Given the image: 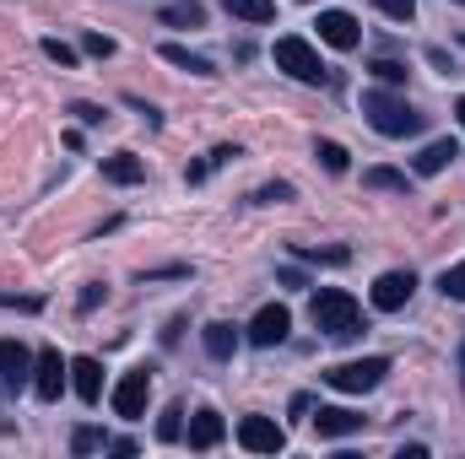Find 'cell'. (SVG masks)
<instances>
[{
    "label": "cell",
    "mask_w": 465,
    "mask_h": 459,
    "mask_svg": "<svg viewBox=\"0 0 465 459\" xmlns=\"http://www.w3.org/2000/svg\"><path fill=\"white\" fill-rule=\"evenodd\" d=\"M271 54H276V71H287V76L303 82V87H325V82H331V71L320 65V54H314L309 38H292V33H287V38H276Z\"/></svg>",
    "instance_id": "obj_3"
},
{
    "label": "cell",
    "mask_w": 465,
    "mask_h": 459,
    "mask_svg": "<svg viewBox=\"0 0 465 459\" xmlns=\"http://www.w3.org/2000/svg\"><path fill=\"white\" fill-rule=\"evenodd\" d=\"M314 427H320V438H347V433H362V416L347 405H320Z\"/></svg>",
    "instance_id": "obj_12"
},
{
    "label": "cell",
    "mask_w": 465,
    "mask_h": 459,
    "mask_svg": "<svg viewBox=\"0 0 465 459\" xmlns=\"http://www.w3.org/2000/svg\"><path fill=\"white\" fill-rule=\"evenodd\" d=\"M320 38H325L331 49H357V44H362V27H357L351 11H320Z\"/></svg>",
    "instance_id": "obj_11"
},
{
    "label": "cell",
    "mask_w": 465,
    "mask_h": 459,
    "mask_svg": "<svg viewBox=\"0 0 465 459\" xmlns=\"http://www.w3.org/2000/svg\"><path fill=\"white\" fill-rule=\"evenodd\" d=\"M82 49H87V54H98V60H109V54H114V38H104V33H87V38H82Z\"/></svg>",
    "instance_id": "obj_30"
},
{
    "label": "cell",
    "mask_w": 465,
    "mask_h": 459,
    "mask_svg": "<svg viewBox=\"0 0 465 459\" xmlns=\"http://www.w3.org/2000/svg\"><path fill=\"white\" fill-rule=\"evenodd\" d=\"M0 308H22V314H38L44 298H16V292H0Z\"/></svg>",
    "instance_id": "obj_33"
},
{
    "label": "cell",
    "mask_w": 465,
    "mask_h": 459,
    "mask_svg": "<svg viewBox=\"0 0 465 459\" xmlns=\"http://www.w3.org/2000/svg\"><path fill=\"white\" fill-rule=\"evenodd\" d=\"M71 384H76V395L93 405V400L104 395V367H98V356H76V362H71Z\"/></svg>",
    "instance_id": "obj_13"
},
{
    "label": "cell",
    "mask_w": 465,
    "mask_h": 459,
    "mask_svg": "<svg viewBox=\"0 0 465 459\" xmlns=\"http://www.w3.org/2000/svg\"><path fill=\"white\" fill-rule=\"evenodd\" d=\"M232 16H243V22H271L276 16V0H223Z\"/></svg>",
    "instance_id": "obj_21"
},
{
    "label": "cell",
    "mask_w": 465,
    "mask_h": 459,
    "mask_svg": "<svg viewBox=\"0 0 465 459\" xmlns=\"http://www.w3.org/2000/svg\"><path fill=\"white\" fill-rule=\"evenodd\" d=\"M455 157H460V146H455V141H433V146L417 157V173H422V179H433V173H444Z\"/></svg>",
    "instance_id": "obj_16"
},
{
    "label": "cell",
    "mask_w": 465,
    "mask_h": 459,
    "mask_svg": "<svg viewBox=\"0 0 465 459\" xmlns=\"http://www.w3.org/2000/svg\"><path fill=\"white\" fill-rule=\"evenodd\" d=\"M163 22H168V27H206V5H201V0H173V5L163 11Z\"/></svg>",
    "instance_id": "obj_17"
},
{
    "label": "cell",
    "mask_w": 465,
    "mask_h": 459,
    "mask_svg": "<svg viewBox=\"0 0 465 459\" xmlns=\"http://www.w3.org/2000/svg\"><path fill=\"white\" fill-rule=\"evenodd\" d=\"M33 351L22 341H0V384L11 389V395H22V389H33Z\"/></svg>",
    "instance_id": "obj_6"
},
{
    "label": "cell",
    "mask_w": 465,
    "mask_h": 459,
    "mask_svg": "<svg viewBox=\"0 0 465 459\" xmlns=\"http://www.w3.org/2000/svg\"><path fill=\"white\" fill-rule=\"evenodd\" d=\"M411 292H417V276H411V270H384V276L373 281V308H379V314H395V308L411 303Z\"/></svg>",
    "instance_id": "obj_7"
},
{
    "label": "cell",
    "mask_w": 465,
    "mask_h": 459,
    "mask_svg": "<svg viewBox=\"0 0 465 459\" xmlns=\"http://www.w3.org/2000/svg\"><path fill=\"white\" fill-rule=\"evenodd\" d=\"M104 292H109L104 281H93V287H82V298H76V308H82V314H93V308L104 303Z\"/></svg>",
    "instance_id": "obj_32"
},
{
    "label": "cell",
    "mask_w": 465,
    "mask_h": 459,
    "mask_svg": "<svg viewBox=\"0 0 465 459\" xmlns=\"http://www.w3.org/2000/svg\"><path fill=\"white\" fill-rule=\"evenodd\" d=\"M362 119L379 135H417L422 130V114L406 98H395V93H362Z\"/></svg>",
    "instance_id": "obj_1"
},
{
    "label": "cell",
    "mask_w": 465,
    "mask_h": 459,
    "mask_svg": "<svg viewBox=\"0 0 465 459\" xmlns=\"http://www.w3.org/2000/svg\"><path fill=\"white\" fill-rule=\"evenodd\" d=\"M206 351H212L217 362H228L232 351H238V330L223 325V319H217V325H206Z\"/></svg>",
    "instance_id": "obj_19"
},
{
    "label": "cell",
    "mask_w": 465,
    "mask_h": 459,
    "mask_svg": "<svg viewBox=\"0 0 465 459\" xmlns=\"http://www.w3.org/2000/svg\"><path fill=\"white\" fill-rule=\"evenodd\" d=\"M314 325L325 336H357L362 330V308H357V298L341 292V287H320L314 292Z\"/></svg>",
    "instance_id": "obj_2"
},
{
    "label": "cell",
    "mask_w": 465,
    "mask_h": 459,
    "mask_svg": "<svg viewBox=\"0 0 465 459\" xmlns=\"http://www.w3.org/2000/svg\"><path fill=\"white\" fill-rule=\"evenodd\" d=\"M287 330H292V314H287L282 303H265V308L254 314V325H249V341L254 346H282Z\"/></svg>",
    "instance_id": "obj_10"
},
{
    "label": "cell",
    "mask_w": 465,
    "mask_h": 459,
    "mask_svg": "<svg viewBox=\"0 0 465 459\" xmlns=\"http://www.w3.org/2000/svg\"><path fill=\"white\" fill-rule=\"evenodd\" d=\"M179 416H184V411H179V405H168V411H163V416H157V438H163V444H173V438H179V433H184V422H179Z\"/></svg>",
    "instance_id": "obj_25"
},
{
    "label": "cell",
    "mask_w": 465,
    "mask_h": 459,
    "mask_svg": "<svg viewBox=\"0 0 465 459\" xmlns=\"http://www.w3.org/2000/svg\"><path fill=\"white\" fill-rule=\"evenodd\" d=\"M104 179L109 184H141L146 179V162L130 157V151H114V157H104Z\"/></svg>",
    "instance_id": "obj_15"
},
{
    "label": "cell",
    "mask_w": 465,
    "mask_h": 459,
    "mask_svg": "<svg viewBox=\"0 0 465 459\" xmlns=\"http://www.w3.org/2000/svg\"><path fill=\"white\" fill-rule=\"evenodd\" d=\"M368 71H373L379 82H390V87H401V82H406V65H401V60H373Z\"/></svg>",
    "instance_id": "obj_26"
},
{
    "label": "cell",
    "mask_w": 465,
    "mask_h": 459,
    "mask_svg": "<svg viewBox=\"0 0 465 459\" xmlns=\"http://www.w3.org/2000/svg\"><path fill=\"white\" fill-rule=\"evenodd\" d=\"M298 259H325V265H347L351 254H347V249H309V243H298Z\"/></svg>",
    "instance_id": "obj_27"
},
{
    "label": "cell",
    "mask_w": 465,
    "mask_h": 459,
    "mask_svg": "<svg viewBox=\"0 0 465 459\" xmlns=\"http://www.w3.org/2000/svg\"><path fill=\"white\" fill-rule=\"evenodd\" d=\"M373 5H379L384 16H395V22H411V16H417V0H373Z\"/></svg>",
    "instance_id": "obj_28"
},
{
    "label": "cell",
    "mask_w": 465,
    "mask_h": 459,
    "mask_svg": "<svg viewBox=\"0 0 465 459\" xmlns=\"http://www.w3.org/2000/svg\"><path fill=\"white\" fill-rule=\"evenodd\" d=\"M146 395H152V373L146 367H135V373H124L114 384V416H124V422H141L146 416Z\"/></svg>",
    "instance_id": "obj_5"
},
{
    "label": "cell",
    "mask_w": 465,
    "mask_h": 459,
    "mask_svg": "<svg viewBox=\"0 0 465 459\" xmlns=\"http://www.w3.org/2000/svg\"><path fill=\"white\" fill-rule=\"evenodd\" d=\"M460 384H465V341H460Z\"/></svg>",
    "instance_id": "obj_35"
},
{
    "label": "cell",
    "mask_w": 465,
    "mask_h": 459,
    "mask_svg": "<svg viewBox=\"0 0 465 459\" xmlns=\"http://www.w3.org/2000/svg\"><path fill=\"white\" fill-rule=\"evenodd\" d=\"M362 184H368V190H395V195H406V190H411V179H406V173H395V168H368V173H362Z\"/></svg>",
    "instance_id": "obj_20"
},
{
    "label": "cell",
    "mask_w": 465,
    "mask_h": 459,
    "mask_svg": "<svg viewBox=\"0 0 465 459\" xmlns=\"http://www.w3.org/2000/svg\"><path fill=\"white\" fill-rule=\"evenodd\" d=\"M0 389H5V384H0Z\"/></svg>",
    "instance_id": "obj_37"
},
{
    "label": "cell",
    "mask_w": 465,
    "mask_h": 459,
    "mask_svg": "<svg viewBox=\"0 0 465 459\" xmlns=\"http://www.w3.org/2000/svg\"><path fill=\"white\" fill-rule=\"evenodd\" d=\"M238 444H243L249 454H276V449H287V433H282L271 416H243V422H238Z\"/></svg>",
    "instance_id": "obj_9"
},
{
    "label": "cell",
    "mask_w": 465,
    "mask_h": 459,
    "mask_svg": "<svg viewBox=\"0 0 465 459\" xmlns=\"http://www.w3.org/2000/svg\"><path fill=\"white\" fill-rule=\"evenodd\" d=\"M314 157L325 162V173H347V168H351L347 146H336V141H320V146H314Z\"/></svg>",
    "instance_id": "obj_22"
},
{
    "label": "cell",
    "mask_w": 465,
    "mask_h": 459,
    "mask_svg": "<svg viewBox=\"0 0 465 459\" xmlns=\"http://www.w3.org/2000/svg\"><path fill=\"white\" fill-rule=\"evenodd\" d=\"M254 200H260V206H282V200H292V184H265Z\"/></svg>",
    "instance_id": "obj_31"
},
{
    "label": "cell",
    "mask_w": 465,
    "mask_h": 459,
    "mask_svg": "<svg viewBox=\"0 0 465 459\" xmlns=\"http://www.w3.org/2000/svg\"><path fill=\"white\" fill-rule=\"evenodd\" d=\"M44 54H49L54 65H76V49H71V44H60V38H44Z\"/></svg>",
    "instance_id": "obj_29"
},
{
    "label": "cell",
    "mask_w": 465,
    "mask_h": 459,
    "mask_svg": "<svg viewBox=\"0 0 465 459\" xmlns=\"http://www.w3.org/2000/svg\"><path fill=\"white\" fill-rule=\"evenodd\" d=\"M455 114H460V124H465V98H460V103H455Z\"/></svg>",
    "instance_id": "obj_36"
},
{
    "label": "cell",
    "mask_w": 465,
    "mask_h": 459,
    "mask_svg": "<svg viewBox=\"0 0 465 459\" xmlns=\"http://www.w3.org/2000/svg\"><path fill=\"white\" fill-rule=\"evenodd\" d=\"M163 60H168V65H179V71H190V76H217V71H212V60L190 54L184 44H163Z\"/></svg>",
    "instance_id": "obj_18"
},
{
    "label": "cell",
    "mask_w": 465,
    "mask_h": 459,
    "mask_svg": "<svg viewBox=\"0 0 465 459\" xmlns=\"http://www.w3.org/2000/svg\"><path fill=\"white\" fill-rule=\"evenodd\" d=\"M71 114L82 119V124H104V109H93V103H76V109H71Z\"/></svg>",
    "instance_id": "obj_34"
},
{
    "label": "cell",
    "mask_w": 465,
    "mask_h": 459,
    "mask_svg": "<svg viewBox=\"0 0 465 459\" xmlns=\"http://www.w3.org/2000/svg\"><path fill=\"white\" fill-rule=\"evenodd\" d=\"M384 373H390L384 356H362V362H336V367L325 373V384L341 389V395H368V389L384 384Z\"/></svg>",
    "instance_id": "obj_4"
},
{
    "label": "cell",
    "mask_w": 465,
    "mask_h": 459,
    "mask_svg": "<svg viewBox=\"0 0 465 459\" xmlns=\"http://www.w3.org/2000/svg\"><path fill=\"white\" fill-rule=\"evenodd\" d=\"M65 373H71V362H65L54 346H49V351H38V362H33V395H38V400H60Z\"/></svg>",
    "instance_id": "obj_8"
},
{
    "label": "cell",
    "mask_w": 465,
    "mask_h": 459,
    "mask_svg": "<svg viewBox=\"0 0 465 459\" xmlns=\"http://www.w3.org/2000/svg\"><path fill=\"white\" fill-rule=\"evenodd\" d=\"M439 292H444V298H455V303H465V259H460V265H450V270L439 276Z\"/></svg>",
    "instance_id": "obj_23"
},
{
    "label": "cell",
    "mask_w": 465,
    "mask_h": 459,
    "mask_svg": "<svg viewBox=\"0 0 465 459\" xmlns=\"http://www.w3.org/2000/svg\"><path fill=\"white\" fill-rule=\"evenodd\" d=\"M223 433H228V427H223L217 411H195V416H190V449H217Z\"/></svg>",
    "instance_id": "obj_14"
},
{
    "label": "cell",
    "mask_w": 465,
    "mask_h": 459,
    "mask_svg": "<svg viewBox=\"0 0 465 459\" xmlns=\"http://www.w3.org/2000/svg\"><path fill=\"white\" fill-rule=\"evenodd\" d=\"M71 449H76V454H93V449H109V438H104L98 427H76V433H71Z\"/></svg>",
    "instance_id": "obj_24"
}]
</instances>
